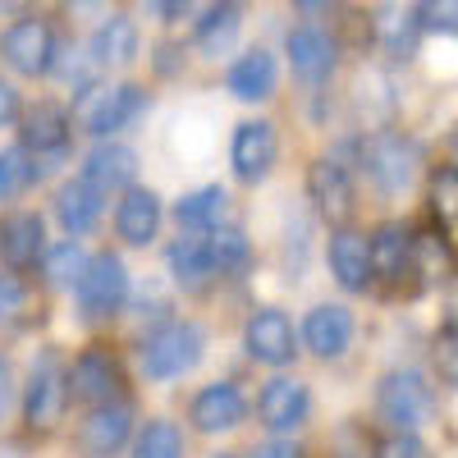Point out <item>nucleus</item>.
Returning a JSON list of instances; mask_svg holds the SVG:
<instances>
[{"label":"nucleus","mask_w":458,"mask_h":458,"mask_svg":"<svg viewBox=\"0 0 458 458\" xmlns=\"http://www.w3.org/2000/svg\"><path fill=\"white\" fill-rule=\"evenodd\" d=\"M239 28H243L239 10L229 5V0H220V5H211V10L198 19L193 42H198V51H202V55L220 60V55H229V51H234V42H239Z\"/></svg>","instance_id":"25"},{"label":"nucleus","mask_w":458,"mask_h":458,"mask_svg":"<svg viewBox=\"0 0 458 458\" xmlns=\"http://www.w3.org/2000/svg\"><path fill=\"white\" fill-rule=\"evenodd\" d=\"M32 161H28V151L23 147H5L0 151V202H10V198H19L23 188L32 183Z\"/></svg>","instance_id":"31"},{"label":"nucleus","mask_w":458,"mask_h":458,"mask_svg":"<svg viewBox=\"0 0 458 458\" xmlns=\"http://www.w3.org/2000/svg\"><path fill=\"white\" fill-rule=\"evenodd\" d=\"M202 330L193 321H170L157 335H147L142 344V371L151 380H174L183 371H193L202 362Z\"/></svg>","instance_id":"2"},{"label":"nucleus","mask_w":458,"mask_h":458,"mask_svg":"<svg viewBox=\"0 0 458 458\" xmlns=\"http://www.w3.org/2000/svg\"><path fill=\"white\" fill-rule=\"evenodd\" d=\"M417 28H422V23H417V10H399L394 0H390V5H380L376 19H371V32L380 37V47H386L390 55H403V60L412 55Z\"/></svg>","instance_id":"27"},{"label":"nucleus","mask_w":458,"mask_h":458,"mask_svg":"<svg viewBox=\"0 0 458 458\" xmlns=\"http://www.w3.org/2000/svg\"><path fill=\"white\" fill-rule=\"evenodd\" d=\"M308 193L321 207V216H330V220H344L353 211V183H349V170H344L339 161H312Z\"/></svg>","instance_id":"20"},{"label":"nucleus","mask_w":458,"mask_h":458,"mask_svg":"<svg viewBox=\"0 0 458 458\" xmlns=\"http://www.w3.org/2000/svg\"><path fill=\"white\" fill-rule=\"evenodd\" d=\"M5 408H10V367L0 362V417H5Z\"/></svg>","instance_id":"44"},{"label":"nucleus","mask_w":458,"mask_h":458,"mask_svg":"<svg viewBox=\"0 0 458 458\" xmlns=\"http://www.w3.org/2000/svg\"><path fill=\"white\" fill-rule=\"evenodd\" d=\"M330 276L349 289V293H358V289H367V280L376 276L371 271V239H362L358 229H339V234H330Z\"/></svg>","instance_id":"12"},{"label":"nucleus","mask_w":458,"mask_h":458,"mask_svg":"<svg viewBox=\"0 0 458 458\" xmlns=\"http://www.w3.org/2000/svg\"><path fill=\"white\" fill-rule=\"evenodd\" d=\"M335 5H339V0H293V10H298L302 19H326Z\"/></svg>","instance_id":"41"},{"label":"nucleus","mask_w":458,"mask_h":458,"mask_svg":"<svg viewBox=\"0 0 458 458\" xmlns=\"http://www.w3.org/2000/svg\"><path fill=\"white\" fill-rule=\"evenodd\" d=\"M417 23L440 37H458V0H417Z\"/></svg>","instance_id":"33"},{"label":"nucleus","mask_w":458,"mask_h":458,"mask_svg":"<svg viewBox=\"0 0 458 458\" xmlns=\"http://www.w3.org/2000/svg\"><path fill=\"white\" fill-rule=\"evenodd\" d=\"M284 51H289V64H293V73H298L302 83H326L330 73H335V37L321 32V28H312V23L308 28H293Z\"/></svg>","instance_id":"11"},{"label":"nucleus","mask_w":458,"mask_h":458,"mask_svg":"<svg viewBox=\"0 0 458 458\" xmlns=\"http://www.w3.org/2000/svg\"><path fill=\"white\" fill-rule=\"evenodd\" d=\"M133 458H183V436L174 422H147L133 445Z\"/></svg>","instance_id":"30"},{"label":"nucleus","mask_w":458,"mask_h":458,"mask_svg":"<svg viewBox=\"0 0 458 458\" xmlns=\"http://www.w3.org/2000/svg\"><path fill=\"white\" fill-rule=\"evenodd\" d=\"M276 79H280V69H276V55L271 51H243L234 64H229V92H234L239 101H266V97H276Z\"/></svg>","instance_id":"16"},{"label":"nucleus","mask_w":458,"mask_h":458,"mask_svg":"<svg viewBox=\"0 0 458 458\" xmlns=\"http://www.w3.org/2000/svg\"><path fill=\"white\" fill-rule=\"evenodd\" d=\"M371 458H431V449L417 440L412 431H390V436H380Z\"/></svg>","instance_id":"37"},{"label":"nucleus","mask_w":458,"mask_h":458,"mask_svg":"<svg viewBox=\"0 0 458 458\" xmlns=\"http://www.w3.org/2000/svg\"><path fill=\"white\" fill-rule=\"evenodd\" d=\"M211 458H234V454H211Z\"/></svg>","instance_id":"48"},{"label":"nucleus","mask_w":458,"mask_h":458,"mask_svg":"<svg viewBox=\"0 0 458 458\" xmlns=\"http://www.w3.org/2000/svg\"><path fill=\"white\" fill-rule=\"evenodd\" d=\"M225 211H229V198H225V188H198V193H188L179 207H174V216H179V225H188V229H216L220 220H225Z\"/></svg>","instance_id":"29"},{"label":"nucleus","mask_w":458,"mask_h":458,"mask_svg":"<svg viewBox=\"0 0 458 458\" xmlns=\"http://www.w3.org/2000/svg\"><path fill=\"white\" fill-rule=\"evenodd\" d=\"M142 5H147V14H157L161 23H174L188 10V0H142Z\"/></svg>","instance_id":"40"},{"label":"nucleus","mask_w":458,"mask_h":458,"mask_svg":"<svg viewBox=\"0 0 458 458\" xmlns=\"http://www.w3.org/2000/svg\"><path fill=\"white\" fill-rule=\"evenodd\" d=\"M64 399H69V386L55 367V358H42L32 367V380H28V394H23V417L32 431H51L60 417H64Z\"/></svg>","instance_id":"7"},{"label":"nucleus","mask_w":458,"mask_h":458,"mask_svg":"<svg viewBox=\"0 0 458 458\" xmlns=\"http://www.w3.org/2000/svg\"><path fill=\"white\" fill-rule=\"evenodd\" d=\"M28 5V0H0V14H19Z\"/></svg>","instance_id":"46"},{"label":"nucleus","mask_w":458,"mask_h":458,"mask_svg":"<svg viewBox=\"0 0 458 458\" xmlns=\"http://www.w3.org/2000/svg\"><path fill=\"white\" fill-rule=\"evenodd\" d=\"M69 386H73V394H79V399H88V403L97 408V403H110L114 394H120L124 376H120V367H114V358H110V353L88 349L79 362H73Z\"/></svg>","instance_id":"13"},{"label":"nucleus","mask_w":458,"mask_h":458,"mask_svg":"<svg viewBox=\"0 0 458 458\" xmlns=\"http://www.w3.org/2000/svg\"><path fill=\"white\" fill-rule=\"evenodd\" d=\"M138 23L129 14H106L101 28L92 32V60L106 64V69H124L138 60Z\"/></svg>","instance_id":"19"},{"label":"nucleus","mask_w":458,"mask_h":458,"mask_svg":"<svg viewBox=\"0 0 458 458\" xmlns=\"http://www.w3.org/2000/svg\"><path fill=\"white\" fill-rule=\"evenodd\" d=\"M14 114H19V92H14L5 79H0V124H10Z\"/></svg>","instance_id":"42"},{"label":"nucleus","mask_w":458,"mask_h":458,"mask_svg":"<svg viewBox=\"0 0 458 458\" xmlns=\"http://www.w3.org/2000/svg\"><path fill=\"white\" fill-rule=\"evenodd\" d=\"M243 422V394L239 386H229V380H216L207 386L198 399H193V427L198 431H234Z\"/></svg>","instance_id":"18"},{"label":"nucleus","mask_w":458,"mask_h":458,"mask_svg":"<svg viewBox=\"0 0 458 458\" xmlns=\"http://www.w3.org/2000/svg\"><path fill=\"white\" fill-rule=\"evenodd\" d=\"M431 207L445 220H458V165H440L431 179Z\"/></svg>","instance_id":"36"},{"label":"nucleus","mask_w":458,"mask_h":458,"mask_svg":"<svg viewBox=\"0 0 458 458\" xmlns=\"http://www.w3.org/2000/svg\"><path fill=\"white\" fill-rule=\"evenodd\" d=\"M229 161H234V174L243 183L266 179V174H271V165H276V124L243 120L234 129V142H229Z\"/></svg>","instance_id":"8"},{"label":"nucleus","mask_w":458,"mask_h":458,"mask_svg":"<svg viewBox=\"0 0 458 458\" xmlns=\"http://www.w3.org/2000/svg\"><path fill=\"white\" fill-rule=\"evenodd\" d=\"M0 55H5V64L14 73H23V79H42V73L55 69V32L47 19H14L5 32H0Z\"/></svg>","instance_id":"4"},{"label":"nucleus","mask_w":458,"mask_h":458,"mask_svg":"<svg viewBox=\"0 0 458 458\" xmlns=\"http://www.w3.org/2000/svg\"><path fill=\"white\" fill-rule=\"evenodd\" d=\"M412 271H422L427 280H445L449 276V252H445V243L436 239V234H422L412 243Z\"/></svg>","instance_id":"34"},{"label":"nucleus","mask_w":458,"mask_h":458,"mask_svg":"<svg viewBox=\"0 0 458 458\" xmlns=\"http://www.w3.org/2000/svg\"><path fill=\"white\" fill-rule=\"evenodd\" d=\"M412 234L399 225H380L371 234V271L386 276V280H399L403 271H412Z\"/></svg>","instance_id":"26"},{"label":"nucleus","mask_w":458,"mask_h":458,"mask_svg":"<svg viewBox=\"0 0 458 458\" xmlns=\"http://www.w3.org/2000/svg\"><path fill=\"white\" fill-rule=\"evenodd\" d=\"M69 10H73V14H97L101 0H69Z\"/></svg>","instance_id":"45"},{"label":"nucleus","mask_w":458,"mask_h":458,"mask_svg":"<svg viewBox=\"0 0 458 458\" xmlns=\"http://www.w3.org/2000/svg\"><path fill=\"white\" fill-rule=\"evenodd\" d=\"M257 412H261V422L271 427V431H298L302 422H308V412H312V394H308V386H302V380L276 376L271 386L261 390Z\"/></svg>","instance_id":"9"},{"label":"nucleus","mask_w":458,"mask_h":458,"mask_svg":"<svg viewBox=\"0 0 458 458\" xmlns=\"http://www.w3.org/2000/svg\"><path fill=\"white\" fill-rule=\"evenodd\" d=\"M302 339L317 358H339L353 339V317L339 302H321V308L308 312V326H302Z\"/></svg>","instance_id":"15"},{"label":"nucleus","mask_w":458,"mask_h":458,"mask_svg":"<svg viewBox=\"0 0 458 458\" xmlns=\"http://www.w3.org/2000/svg\"><path fill=\"white\" fill-rule=\"evenodd\" d=\"M42 216L32 211H14L0 220V257H5L14 271H28V266H37V257H42Z\"/></svg>","instance_id":"17"},{"label":"nucleus","mask_w":458,"mask_h":458,"mask_svg":"<svg viewBox=\"0 0 458 458\" xmlns=\"http://www.w3.org/2000/svg\"><path fill=\"white\" fill-rule=\"evenodd\" d=\"M362 170H367V179L380 188V193H408L412 188V179H417V170H422V147H417L412 138H403V133H371V138H362Z\"/></svg>","instance_id":"1"},{"label":"nucleus","mask_w":458,"mask_h":458,"mask_svg":"<svg viewBox=\"0 0 458 458\" xmlns=\"http://www.w3.org/2000/svg\"><path fill=\"white\" fill-rule=\"evenodd\" d=\"M124 293H129L124 261L114 257V252H97V257L88 261L83 280H79V302H83V312H88V317H110V312L124 302Z\"/></svg>","instance_id":"6"},{"label":"nucleus","mask_w":458,"mask_h":458,"mask_svg":"<svg viewBox=\"0 0 458 458\" xmlns=\"http://www.w3.org/2000/svg\"><path fill=\"white\" fill-rule=\"evenodd\" d=\"M252 458H298V454H293V445H280V440H276V445H261Z\"/></svg>","instance_id":"43"},{"label":"nucleus","mask_w":458,"mask_h":458,"mask_svg":"<svg viewBox=\"0 0 458 458\" xmlns=\"http://www.w3.org/2000/svg\"><path fill=\"white\" fill-rule=\"evenodd\" d=\"M376 408H380V417H386L394 431H417L431 417L436 394H431V386L417 371H390L386 380H380V390H376Z\"/></svg>","instance_id":"5"},{"label":"nucleus","mask_w":458,"mask_h":458,"mask_svg":"<svg viewBox=\"0 0 458 458\" xmlns=\"http://www.w3.org/2000/svg\"><path fill=\"white\" fill-rule=\"evenodd\" d=\"M142 106H147V92H142L138 83H120V88H97V83H88L73 114H79V124H83L88 133L110 138V133L129 129L138 114H142Z\"/></svg>","instance_id":"3"},{"label":"nucleus","mask_w":458,"mask_h":458,"mask_svg":"<svg viewBox=\"0 0 458 458\" xmlns=\"http://www.w3.org/2000/svg\"><path fill=\"white\" fill-rule=\"evenodd\" d=\"M243 344H248V353L266 367H284L293 362V326L284 312L276 308H261L248 317V330H243Z\"/></svg>","instance_id":"10"},{"label":"nucleus","mask_w":458,"mask_h":458,"mask_svg":"<svg viewBox=\"0 0 458 458\" xmlns=\"http://www.w3.org/2000/svg\"><path fill=\"white\" fill-rule=\"evenodd\" d=\"M129 431H133L129 403H97V408L88 412V422H83L79 440H83V449H88L92 458H110L114 449L129 440Z\"/></svg>","instance_id":"14"},{"label":"nucleus","mask_w":458,"mask_h":458,"mask_svg":"<svg viewBox=\"0 0 458 458\" xmlns=\"http://www.w3.org/2000/svg\"><path fill=\"white\" fill-rule=\"evenodd\" d=\"M211 257L220 271H243L248 266V239L239 234V229H220V234L211 239Z\"/></svg>","instance_id":"35"},{"label":"nucleus","mask_w":458,"mask_h":458,"mask_svg":"<svg viewBox=\"0 0 458 458\" xmlns=\"http://www.w3.org/2000/svg\"><path fill=\"white\" fill-rule=\"evenodd\" d=\"M436 371H440V380L458 386V326L440 330V339H436Z\"/></svg>","instance_id":"38"},{"label":"nucleus","mask_w":458,"mask_h":458,"mask_svg":"<svg viewBox=\"0 0 458 458\" xmlns=\"http://www.w3.org/2000/svg\"><path fill=\"white\" fill-rule=\"evenodd\" d=\"M138 174V151L124 147V142H101L88 151V170L83 179H92L101 193H110V188H129Z\"/></svg>","instance_id":"21"},{"label":"nucleus","mask_w":458,"mask_h":458,"mask_svg":"<svg viewBox=\"0 0 458 458\" xmlns=\"http://www.w3.org/2000/svg\"><path fill=\"white\" fill-rule=\"evenodd\" d=\"M449 312H454V321H449V326H458V293H454V302H449Z\"/></svg>","instance_id":"47"},{"label":"nucleus","mask_w":458,"mask_h":458,"mask_svg":"<svg viewBox=\"0 0 458 458\" xmlns=\"http://www.w3.org/2000/svg\"><path fill=\"white\" fill-rule=\"evenodd\" d=\"M170 271H174V280L188 284V289L207 284V276L216 271L211 243H202V239H179V243L170 248Z\"/></svg>","instance_id":"28"},{"label":"nucleus","mask_w":458,"mask_h":458,"mask_svg":"<svg viewBox=\"0 0 458 458\" xmlns=\"http://www.w3.org/2000/svg\"><path fill=\"white\" fill-rule=\"evenodd\" d=\"M19 312H23V289H19V280L0 276V321H14Z\"/></svg>","instance_id":"39"},{"label":"nucleus","mask_w":458,"mask_h":458,"mask_svg":"<svg viewBox=\"0 0 458 458\" xmlns=\"http://www.w3.org/2000/svg\"><path fill=\"white\" fill-rule=\"evenodd\" d=\"M83 271H88V261H83L79 243H60L47 252V280L51 284H73V280H83Z\"/></svg>","instance_id":"32"},{"label":"nucleus","mask_w":458,"mask_h":458,"mask_svg":"<svg viewBox=\"0 0 458 458\" xmlns=\"http://www.w3.org/2000/svg\"><path fill=\"white\" fill-rule=\"evenodd\" d=\"M55 211H60V225L69 234H88L101 216V188L92 179H69L55 193Z\"/></svg>","instance_id":"23"},{"label":"nucleus","mask_w":458,"mask_h":458,"mask_svg":"<svg viewBox=\"0 0 458 458\" xmlns=\"http://www.w3.org/2000/svg\"><path fill=\"white\" fill-rule=\"evenodd\" d=\"M69 129H73L69 110L55 106V101H42L23 114V142L37 147V157H42V151H60L69 142Z\"/></svg>","instance_id":"24"},{"label":"nucleus","mask_w":458,"mask_h":458,"mask_svg":"<svg viewBox=\"0 0 458 458\" xmlns=\"http://www.w3.org/2000/svg\"><path fill=\"white\" fill-rule=\"evenodd\" d=\"M157 225H161V198L151 188H129L120 211H114V229H120L124 243H147L157 239Z\"/></svg>","instance_id":"22"}]
</instances>
